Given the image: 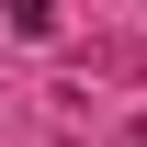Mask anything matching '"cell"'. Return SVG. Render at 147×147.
<instances>
[{
	"label": "cell",
	"instance_id": "1",
	"mask_svg": "<svg viewBox=\"0 0 147 147\" xmlns=\"http://www.w3.org/2000/svg\"><path fill=\"white\" fill-rule=\"evenodd\" d=\"M0 23H11L23 45H45V34H57V0H0Z\"/></svg>",
	"mask_w": 147,
	"mask_h": 147
}]
</instances>
